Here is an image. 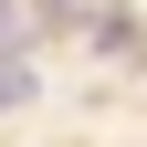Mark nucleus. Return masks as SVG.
Segmentation results:
<instances>
[{"instance_id": "nucleus-1", "label": "nucleus", "mask_w": 147, "mask_h": 147, "mask_svg": "<svg viewBox=\"0 0 147 147\" xmlns=\"http://www.w3.org/2000/svg\"><path fill=\"white\" fill-rule=\"evenodd\" d=\"M32 95V63H0V105H21Z\"/></svg>"}]
</instances>
